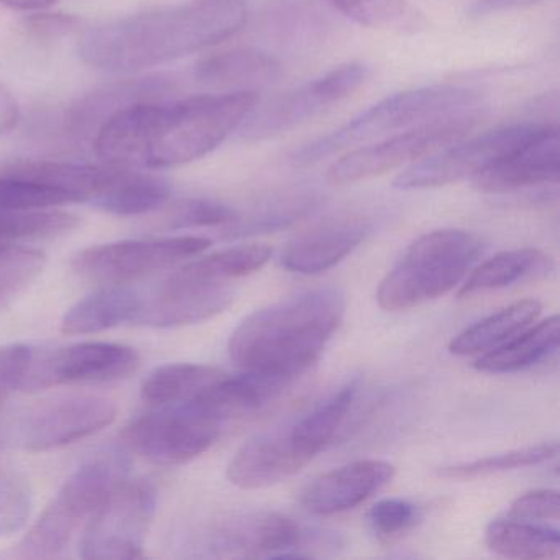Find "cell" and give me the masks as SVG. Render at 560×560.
Segmentation results:
<instances>
[{
    "instance_id": "83f0119b",
    "label": "cell",
    "mask_w": 560,
    "mask_h": 560,
    "mask_svg": "<svg viewBox=\"0 0 560 560\" xmlns=\"http://www.w3.org/2000/svg\"><path fill=\"white\" fill-rule=\"evenodd\" d=\"M487 546L508 559H557L560 534L556 527L524 520H497L485 533Z\"/></svg>"
},
{
    "instance_id": "4316f807",
    "label": "cell",
    "mask_w": 560,
    "mask_h": 560,
    "mask_svg": "<svg viewBox=\"0 0 560 560\" xmlns=\"http://www.w3.org/2000/svg\"><path fill=\"white\" fill-rule=\"evenodd\" d=\"M273 248L265 244L238 245L183 265L170 275V280L199 284H231L257 273L270 261Z\"/></svg>"
},
{
    "instance_id": "5bb4252c",
    "label": "cell",
    "mask_w": 560,
    "mask_h": 560,
    "mask_svg": "<svg viewBox=\"0 0 560 560\" xmlns=\"http://www.w3.org/2000/svg\"><path fill=\"white\" fill-rule=\"evenodd\" d=\"M116 415V405L104 396H65L28 408L11 432L21 447L45 452L96 434L113 424Z\"/></svg>"
},
{
    "instance_id": "9a60e30c",
    "label": "cell",
    "mask_w": 560,
    "mask_h": 560,
    "mask_svg": "<svg viewBox=\"0 0 560 560\" xmlns=\"http://www.w3.org/2000/svg\"><path fill=\"white\" fill-rule=\"evenodd\" d=\"M140 362L136 349L119 343L84 342L63 349H34L22 392L73 383L114 382L136 373Z\"/></svg>"
},
{
    "instance_id": "74e56055",
    "label": "cell",
    "mask_w": 560,
    "mask_h": 560,
    "mask_svg": "<svg viewBox=\"0 0 560 560\" xmlns=\"http://www.w3.org/2000/svg\"><path fill=\"white\" fill-rule=\"evenodd\" d=\"M32 355L34 347L24 343L0 347V401L11 393L22 392Z\"/></svg>"
},
{
    "instance_id": "8d00e7d4",
    "label": "cell",
    "mask_w": 560,
    "mask_h": 560,
    "mask_svg": "<svg viewBox=\"0 0 560 560\" xmlns=\"http://www.w3.org/2000/svg\"><path fill=\"white\" fill-rule=\"evenodd\" d=\"M421 513L415 503L401 498H386L373 504L369 523L378 536L393 537L416 526Z\"/></svg>"
},
{
    "instance_id": "5b68a950",
    "label": "cell",
    "mask_w": 560,
    "mask_h": 560,
    "mask_svg": "<svg viewBox=\"0 0 560 560\" xmlns=\"http://www.w3.org/2000/svg\"><path fill=\"white\" fill-rule=\"evenodd\" d=\"M483 252L477 235L458 229L416 238L380 283L376 300L389 313L412 310L454 290Z\"/></svg>"
},
{
    "instance_id": "f1b7e54d",
    "label": "cell",
    "mask_w": 560,
    "mask_h": 560,
    "mask_svg": "<svg viewBox=\"0 0 560 560\" xmlns=\"http://www.w3.org/2000/svg\"><path fill=\"white\" fill-rule=\"evenodd\" d=\"M357 393H359L357 382L347 383L332 395L317 402L306 415L291 421L294 441L307 458L313 460L332 442L355 401Z\"/></svg>"
},
{
    "instance_id": "ba28073f",
    "label": "cell",
    "mask_w": 560,
    "mask_h": 560,
    "mask_svg": "<svg viewBox=\"0 0 560 560\" xmlns=\"http://www.w3.org/2000/svg\"><path fill=\"white\" fill-rule=\"evenodd\" d=\"M156 510V490L149 480L116 485L83 529V559H142L143 542Z\"/></svg>"
},
{
    "instance_id": "1f68e13d",
    "label": "cell",
    "mask_w": 560,
    "mask_h": 560,
    "mask_svg": "<svg viewBox=\"0 0 560 560\" xmlns=\"http://www.w3.org/2000/svg\"><path fill=\"white\" fill-rule=\"evenodd\" d=\"M65 205H77V199L47 183L0 170V211H47Z\"/></svg>"
},
{
    "instance_id": "60d3db41",
    "label": "cell",
    "mask_w": 560,
    "mask_h": 560,
    "mask_svg": "<svg viewBox=\"0 0 560 560\" xmlns=\"http://www.w3.org/2000/svg\"><path fill=\"white\" fill-rule=\"evenodd\" d=\"M544 0H475L468 9L470 18H485V15L498 14V12L511 11V9L527 8L539 4Z\"/></svg>"
},
{
    "instance_id": "484cf974",
    "label": "cell",
    "mask_w": 560,
    "mask_h": 560,
    "mask_svg": "<svg viewBox=\"0 0 560 560\" xmlns=\"http://www.w3.org/2000/svg\"><path fill=\"white\" fill-rule=\"evenodd\" d=\"M225 372L198 363H170L153 370L142 385L143 401L153 408L196 401Z\"/></svg>"
},
{
    "instance_id": "d6986e66",
    "label": "cell",
    "mask_w": 560,
    "mask_h": 560,
    "mask_svg": "<svg viewBox=\"0 0 560 560\" xmlns=\"http://www.w3.org/2000/svg\"><path fill=\"white\" fill-rule=\"evenodd\" d=\"M393 477L395 467L389 462H352L314 478L301 493V504L317 516L343 513L378 493Z\"/></svg>"
},
{
    "instance_id": "f35d334b",
    "label": "cell",
    "mask_w": 560,
    "mask_h": 560,
    "mask_svg": "<svg viewBox=\"0 0 560 560\" xmlns=\"http://www.w3.org/2000/svg\"><path fill=\"white\" fill-rule=\"evenodd\" d=\"M560 501L557 490H534L521 494L511 503L510 517L514 520L534 521H559Z\"/></svg>"
},
{
    "instance_id": "8fae6325",
    "label": "cell",
    "mask_w": 560,
    "mask_h": 560,
    "mask_svg": "<svg viewBox=\"0 0 560 560\" xmlns=\"http://www.w3.org/2000/svg\"><path fill=\"white\" fill-rule=\"evenodd\" d=\"M369 78V65L360 61L334 68L329 73L277 97L264 107H255L238 129L241 139L260 142L288 132L352 96Z\"/></svg>"
},
{
    "instance_id": "ac0fdd59",
    "label": "cell",
    "mask_w": 560,
    "mask_h": 560,
    "mask_svg": "<svg viewBox=\"0 0 560 560\" xmlns=\"http://www.w3.org/2000/svg\"><path fill=\"white\" fill-rule=\"evenodd\" d=\"M559 130L547 126L534 139L471 179L474 188L491 195L520 191L559 182Z\"/></svg>"
},
{
    "instance_id": "d590c367",
    "label": "cell",
    "mask_w": 560,
    "mask_h": 560,
    "mask_svg": "<svg viewBox=\"0 0 560 560\" xmlns=\"http://www.w3.org/2000/svg\"><path fill=\"white\" fill-rule=\"evenodd\" d=\"M238 222L237 212L222 202L211 199H185L170 212L166 224L170 229L218 228Z\"/></svg>"
},
{
    "instance_id": "d6a6232c",
    "label": "cell",
    "mask_w": 560,
    "mask_h": 560,
    "mask_svg": "<svg viewBox=\"0 0 560 560\" xmlns=\"http://www.w3.org/2000/svg\"><path fill=\"white\" fill-rule=\"evenodd\" d=\"M44 252L0 244V303L24 290L44 270Z\"/></svg>"
},
{
    "instance_id": "b9f144b4",
    "label": "cell",
    "mask_w": 560,
    "mask_h": 560,
    "mask_svg": "<svg viewBox=\"0 0 560 560\" xmlns=\"http://www.w3.org/2000/svg\"><path fill=\"white\" fill-rule=\"evenodd\" d=\"M19 116L21 110H19L18 100L4 84H0V136H5L18 126Z\"/></svg>"
},
{
    "instance_id": "e0dca14e",
    "label": "cell",
    "mask_w": 560,
    "mask_h": 560,
    "mask_svg": "<svg viewBox=\"0 0 560 560\" xmlns=\"http://www.w3.org/2000/svg\"><path fill=\"white\" fill-rule=\"evenodd\" d=\"M232 301L231 284L185 283L166 278L153 296L143 298L132 324L155 329L191 326L224 313Z\"/></svg>"
},
{
    "instance_id": "7a4b0ae2",
    "label": "cell",
    "mask_w": 560,
    "mask_h": 560,
    "mask_svg": "<svg viewBox=\"0 0 560 560\" xmlns=\"http://www.w3.org/2000/svg\"><path fill=\"white\" fill-rule=\"evenodd\" d=\"M343 313L346 300L336 288L304 291L242 320L229 340V355L241 372L293 385L317 362Z\"/></svg>"
},
{
    "instance_id": "4fadbf2b",
    "label": "cell",
    "mask_w": 560,
    "mask_h": 560,
    "mask_svg": "<svg viewBox=\"0 0 560 560\" xmlns=\"http://www.w3.org/2000/svg\"><path fill=\"white\" fill-rule=\"evenodd\" d=\"M221 422L192 406L155 408L127 428L126 439L159 465H182L208 452L221 435Z\"/></svg>"
},
{
    "instance_id": "836d02e7",
    "label": "cell",
    "mask_w": 560,
    "mask_h": 560,
    "mask_svg": "<svg viewBox=\"0 0 560 560\" xmlns=\"http://www.w3.org/2000/svg\"><path fill=\"white\" fill-rule=\"evenodd\" d=\"M32 513L31 483L21 471L0 467V536L24 529Z\"/></svg>"
},
{
    "instance_id": "52a82bcc",
    "label": "cell",
    "mask_w": 560,
    "mask_h": 560,
    "mask_svg": "<svg viewBox=\"0 0 560 560\" xmlns=\"http://www.w3.org/2000/svg\"><path fill=\"white\" fill-rule=\"evenodd\" d=\"M480 120V110L451 114L412 129L385 137L382 142L353 150L334 163L327 172L332 185H352L385 175L399 166L416 163L451 143L464 139Z\"/></svg>"
},
{
    "instance_id": "8992f818",
    "label": "cell",
    "mask_w": 560,
    "mask_h": 560,
    "mask_svg": "<svg viewBox=\"0 0 560 560\" xmlns=\"http://www.w3.org/2000/svg\"><path fill=\"white\" fill-rule=\"evenodd\" d=\"M127 460L116 452L81 465L67 481L40 520L11 552L14 559H55L81 527H86L97 508L119 481L126 478Z\"/></svg>"
},
{
    "instance_id": "9c48e42d",
    "label": "cell",
    "mask_w": 560,
    "mask_h": 560,
    "mask_svg": "<svg viewBox=\"0 0 560 560\" xmlns=\"http://www.w3.org/2000/svg\"><path fill=\"white\" fill-rule=\"evenodd\" d=\"M547 126L549 124H514L465 142L458 140L412 163L396 176L393 186L402 191H415L477 178L485 170L529 142Z\"/></svg>"
},
{
    "instance_id": "7402d4cb",
    "label": "cell",
    "mask_w": 560,
    "mask_h": 560,
    "mask_svg": "<svg viewBox=\"0 0 560 560\" xmlns=\"http://www.w3.org/2000/svg\"><path fill=\"white\" fill-rule=\"evenodd\" d=\"M142 300L137 291L124 284L103 288L68 311L61 330L68 336H86L133 323Z\"/></svg>"
},
{
    "instance_id": "ffe728a7",
    "label": "cell",
    "mask_w": 560,
    "mask_h": 560,
    "mask_svg": "<svg viewBox=\"0 0 560 560\" xmlns=\"http://www.w3.org/2000/svg\"><path fill=\"white\" fill-rule=\"evenodd\" d=\"M369 234L360 221H334L298 235L284 248L281 267L291 273L319 275L349 257Z\"/></svg>"
},
{
    "instance_id": "e575fe53",
    "label": "cell",
    "mask_w": 560,
    "mask_h": 560,
    "mask_svg": "<svg viewBox=\"0 0 560 560\" xmlns=\"http://www.w3.org/2000/svg\"><path fill=\"white\" fill-rule=\"evenodd\" d=\"M334 9L362 27L388 28L408 15L406 0H327Z\"/></svg>"
},
{
    "instance_id": "277c9868",
    "label": "cell",
    "mask_w": 560,
    "mask_h": 560,
    "mask_svg": "<svg viewBox=\"0 0 560 560\" xmlns=\"http://www.w3.org/2000/svg\"><path fill=\"white\" fill-rule=\"evenodd\" d=\"M480 101V91L471 88L432 86L405 91L380 101L329 136L320 137L296 150L291 156V163L296 168H306L350 147L385 139L451 114L475 109Z\"/></svg>"
},
{
    "instance_id": "6da1fadb",
    "label": "cell",
    "mask_w": 560,
    "mask_h": 560,
    "mask_svg": "<svg viewBox=\"0 0 560 560\" xmlns=\"http://www.w3.org/2000/svg\"><path fill=\"white\" fill-rule=\"evenodd\" d=\"M245 21L244 0H191L90 28L80 57L97 70L136 73L221 44Z\"/></svg>"
},
{
    "instance_id": "7c38bea8",
    "label": "cell",
    "mask_w": 560,
    "mask_h": 560,
    "mask_svg": "<svg viewBox=\"0 0 560 560\" xmlns=\"http://www.w3.org/2000/svg\"><path fill=\"white\" fill-rule=\"evenodd\" d=\"M304 533L293 520L273 511L234 513L195 534L191 549L214 557H304Z\"/></svg>"
},
{
    "instance_id": "4dcf8cb0",
    "label": "cell",
    "mask_w": 560,
    "mask_h": 560,
    "mask_svg": "<svg viewBox=\"0 0 560 560\" xmlns=\"http://www.w3.org/2000/svg\"><path fill=\"white\" fill-rule=\"evenodd\" d=\"M557 452H559L557 442H544V444L514 448L504 454L491 455V457L478 458L474 462L447 465V467L439 468L438 474L439 477L448 478V480H471V478L488 477V475L501 474V471L536 467V465L556 457Z\"/></svg>"
},
{
    "instance_id": "44dd1931",
    "label": "cell",
    "mask_w": 560,
    "mask_h": 560,
    "mask_svg": "<svg viewBox=\"0 0 560 560\" xmlns=\"http://www.w3.org/2000/svg\"><path fill=\"white\" fill-rule=\"evenodd\" d=\"M196 80L219 90L255 91L270 86L281 77L273 57L250 48H235L202 58L195 70Z\"/></svg>"
},
{
    "instance_id": "2e32d148",
    "label": "cell",
    "mask_w": 560,
    "mask_h": 560,
    "mask_svg": "<svg viewBox=\"0 0 560 560\" xmlns=\"http://www.w3.org/2000/svg\"><path fill=\"white\" fill-rule=\"evenodd\" d=\"M310 462L294 441L290 421L248 439L232 457L228 478L242 490H260L294 477Z\"/></svg>"
},
{
    "instance_id": "cb8c5ba5",
    "label": "cell",
    "mask_w": 560,
    "mask_h": 560,
    "mask_svg": "<svg viewBox=\"0 0 560 560\" xmlns=\"http://www.w3.org/2000/svg\"><path fill=\"white\" fill-rule=\"evenodd\" d=\"M540 311L542 306L539 301H517L462 330L451 340L448 350L458 357L488 352L527 329L539 317Z\"/></svg>"
},
{
    "instance_id": "3957f363",
    "label": "cell",
    "mask_w": 560,
    "mask_h": 560,
    "mask_svg": "<svg viewBox=\"0 0 560 560\" xmlns=\"http://www.w3.org/2000/svg\"><path fill=\"white\" fill-rule=\"evenodd\" d=\"M257 104L255 91L152 101L143 129L140 170L175 168L214 152L241 129Z\"/></svg>"
},
{
    "instance_id": "ab89813d",
    "label": "cell",
    "mask_w": 560,
    "mask_h": 560,
    "mask_svg": "<svg viewBox=\"0 0 560 560\" xmlns=\"http://www.w3.org/2000/svg\"><path fill=\"white\" fill-rule=\"evenodd\" d=\"M80 19L67 14H35L25 19V28L38 38H60L80 27Z\"/></svg>"
},
{
    "instance_id": "603a6c76",
    "label": "cell",
    "mask_w": 560,
    "mask_h": 560,
    "mask_svg": "<svg viewBox=\"0 0 560 560\" xmlns=\"http://www.w3.org/2000/svg\"><path fill=\"white\" fill-rule=\"evenodd\" d=\"M559 340V316H550L536 327H527L520 336L511 337L501 346L481 353L475 360L474 366L483 373L520 372L542 362L546 357L556 352Z\"/></svg>"
},
{
    "instance_id": "30bf717a",
    "label": "cell",
    "mask_w": 560,
    "mask_h": 560,
    "mask_svg": "<svg viewBox=\"0 0 560 560\" xmlns=\"http://www.w3.org/2000/svg\"><path fill=\"white\" fill-rule=\"evenodd\" d=\"M211 241L198 235L145 238L97 245L74 255L71 267L91 283L117 287L166 270L208 250Z\"/></svg>"
},
{
    "instance_id": "d4e9b609",
    "label": "cell",
    "mask_w": 560,
    "mask_h": 560,
    "mask_svg": "<svg viewBox=\"0 0 560 560\" xmlns=\"http://www.w3.org/2000/svg\"><path fill=\"white\" fill-rule=\"evenodd\" d=\"M170 195L172 186L162 176L119 166L109 188L93 206L114 215H139L162 208Z\"/></svg>"
},
{
    "instance_id": "7bdbcfd3",
    "label": "cell",
    "mask_w": 560,
    "mask_h": 560,
    "mask_svg": "<svg viewBox=\"0 0 560 560\" xmlns=\"http://www.w3.org/2000/svg\"><path fill=\"white\" fill-rule=\"evenodd\" d=\"M55 0H0V5L14 11L35 12L50 8Z\"/></svg>"
},
{
    "instance_id": "f546056e",
    "label": "cell",
    "mask_w": 560,
    "mask_h": 560,
    "mask_svg": "<svg viewBox=\"0 0 560 560\" xmlns=\"http://www.w3.org/2000/svg\"><path fill=\"white\" fill-rule=\"evenodd\" d=\"M550 258L536 248H517L501 252L481 264L458 290V296L468 298L485 291L501 290L511 287L524 278L549 271Z\"/></svg>"
}]
</instances>
